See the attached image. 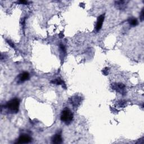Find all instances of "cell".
<instances>
[{"instance_id":"6da1fadb","label":"cell","mask_w":144,"mask_h":144,"mask_svg":"<svg viewBox=\"0 0 144 144\" xmlns=\"http://www.w3.org/2000/svg\"><path fill=\"white\" fill-rule=\"evenodd\" d=\"M20 101L17 98L13 99L6 103L5 107L12 113H17L19 111Z\"/></svg>"},{"instance_id":"7a4b0ae2","label":"cell","mask_w":144,"mask_h":144,"mask_svg":"<svg viewBox=\"0 0 144 144\" xmlns=\"http://www.w3.org/2000/svg\"><path fill=\"white\" fill-rule=\"evenodd\" d=\"M73 114L69 109H65L64 110H63L60 118L62 121L67 124L70 123L71 121L73 120Z\"/></svg>"},{"instance_id":"3957f363","label":"cell","mask_w":144,"mask_h":144,"mask_svg":"<svg viewBox=\"0 0 144 144\" xmlns=\"http://www.w3.org/2000/svg\"><path fill=\"white\" fill-rule=\"evenodd\" d=\"M32 138L27 135H22L18 139L16 143H28L31 142Z\"/></svg>"},{"instance_id":"277c9868","label":"cell","mask_w":144,"mask_h":144,"mask_svg":"<svg viewBox=\"0 0 144 144\" xmlns=\"http://www.w3.org/2000/svg\"><path fill=\"white\" fill-rule=\"evenodd\" d=\"M104 17H105L104 15H101L99 16L98 18V20H97V23H96V31L98 32L101 29V28L103 26V21L104 20Z\"/></svg>"},{"instance_id":"5b68a950","label":"cell","mask_w":144,"mask_h":144,"mask_svg":"<svg viewBox=\"0 0 144 144\" xmlns=\"http://www.w3.org/2000/svg\"><path fill=\"white\" fill-rule=\"evenodd\" d=\"M52 141L53 143H60L63 141V139L60 133L56 134L52 139Z\"/></svg>"},{"instance_id":"8992f818","label":"cell","mask_w":144,"mask_h":144,"mask_svg":"<svg viewBox=\"0 0 144 144\" xmlns=\"http://www.w3.org/2000/svg\"><path fill=\"white\" fill-rule=\"evenodd\" d=\"M29 74L27 72H24L23 73H21L19 75V82L22 83L27 80H28L29 79Z\"/></svg>"},{"instance_id":"52a82bcc","label":"cell","mask_w":144,"mask_h":144,"mask_svg":"<svg viewBox=\"0 0 144 144\" xmlns=\"http://www.w3.org/2000/svg\"><path fill=\"white\" fill-rule=\"evenodd\" d=\"M51 83H54V84H56L57 85H63V84H64L63 81L61 80L60 79H57V80H55L54 81H52Z\"/></svg>"},{"instance_id":"ba28073f","label":"cell","mask_w":144,"mask_h":144,"mask_svg":"<svg viewBox=\"0 0 144 144\" xmlns=\"http://www.w3.org/2000/svg\"><path fill=\"white\" fill-rule=\"evenodd\" d=\"M129 23L131 25V26H136V25H137L138 21L136 19H130V20L129 21Z\"/></svg>"},{"instance_id":"9c48e42d","label":"cell","mask_w":144,"mask_h":144,"mask_svg":"<svg viewBox=\"0 0 144 144\" xmlns=\"http://www.w3.org/2000/svg\"><path fill=\"white\" fill-rule=\"evenodd\" d=\"M143 10H142V11H141V15H140V19H141V21H143Z\"/></svg>"},{"instance_id":"30bf717a","label":"cell","mask_w":144,"mask_h":144,"mask_svg":"<svg viewBox=\"0 0 144 144\" xmlns=\"http://www.w3.org/2000/svg\"><path fill=\"white\" fill-rule=\"evenodd\" d=\"M19 2L21 3V4H27V3H28V1H20Z\"/></svg>"},{"instance_id":"8fae6325","label":"cell","mask_w":144,"mask_h":144,"mask_svg":"<svg viewBox=\"0 0 144 144\" xmlns=\"http://www.w3.org/2000/svg\"><path fill=\"white\" fill-rule=\"evenodd\" d=\"M8 43H9V44L10 45V46H11L13 47H14V45L13 44L12 42H11L10 41H8Z\"/></svg>"}]
</instances>
